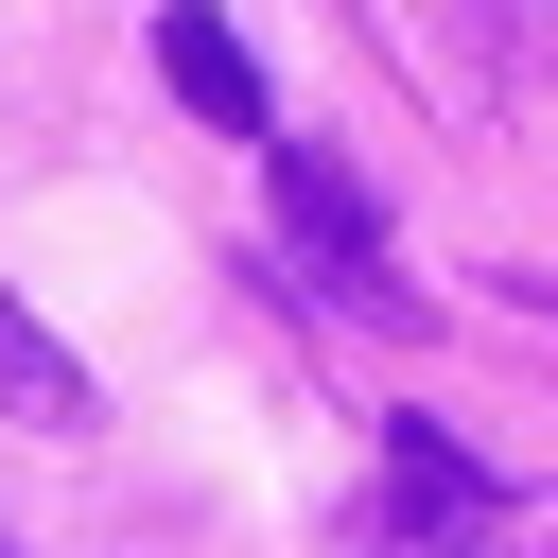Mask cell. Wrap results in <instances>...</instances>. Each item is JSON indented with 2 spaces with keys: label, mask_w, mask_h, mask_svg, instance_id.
Instances as JSON below:
<instances>
[{
  "label": "cell",
  "mask_w": 558,
  "mask_h": 558,
  "mask_svg": "<svg viewBox=\"0 0 558 558\" xmlns=\"http://www.w3.org/2000/svg\"><path fill=\"white\" fill-rule=\"evenodd\" d=\"M279 209H296V244L331 262V296H366V314H401V279H384V209L331 174V157H279Z\"/></svg>",
  "instance_id": "1"
},
{
  "label": "cell",
  "mask_w": 558,
  "mask_h": 558,
  "mask_svg": "<svg viewBox=\"0 0 558 558\" xmlns=\"http://www.w3.org/2000/svg\"><path fill=\"white\" fill-rule=\"evenodd\" d=\"M157 70H174V105H209L227 140H279V122H262V52H244L209 0H174V17H157Z\"/></svg>",
  "instance_id": "2"
},
{
  "label": "cell",
  "mask_w": 558,
  "mask_h": 558,
  "mask_svg": "<svg viewBox=\"0 0 558 558\" xmlns=\"http://www.w3.org/2000/svg\"><path fill=\"white\" fill-rule=\"evenodd\" d=\"M384 523H401L418 558H436V541H488V471H471L436 418H401V488H384Z\"/></svg>",
  "instance_id": "3"
},
{
  "label": "cell",
  "mask_w": 558,
  "mask_h": 558,
  "mask_svg": "<svg viewBox=\"0 0 558 558\" xmlns=\"http://www.w3.org/2000/svg\"><path fill=\"white\" fill-rule=\"evenodd\" d=\"M0 401H17V418H52V436L87 418V366H70V349H52V331H35L17 296H0Z\"/></svg>",
  "instance_id": "4"
},
{
  "label": "cell",
  "mask_w": 558,
  "mask_h": 558,
  "mask_svg": "<svg viewBox=\"0 0 558 558\" xmlns=\"http://www.w3.org/2000/svg\"><path fill=\"white\" fill-rule=\"evenodd\" d=\"M0 558H17V541H0Z\"/></svg>",
  "instance_id": "5"
}]
</instances>
